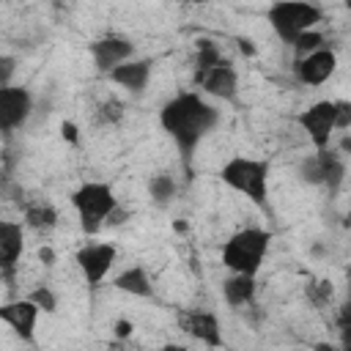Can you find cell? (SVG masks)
Segmentation results:
<instances>
[{
	"label": "cell",
	"instance_id": "cell-26",
	"mask_svg": "<svg viewBox=\"0 0 351 351\" xmlns=\"http://www.w3.org/2000/svg\"><path fill=\"white\" fill-rule=\"evenodd\" d=\"M351 126V101L346 99H337L335 101V132H343Z\"/></svg>",
	"mask_w": 351,
	"mask_h": 351
},
{
	"label": "cell",
	"instance_id": "cell-13",
	"mask_svg": "<svg viewBox=\"0 0 351 351\" xmlns=\"http://www.w3.org/2000/svg\"><path fill=\"white\" fill-rule=\"evenodd\" d=\"M195 85H200L203 93L211 96V99L236 101V93H239V74H236L233 63L225 58L219 66H214V69H208L206 74L195 77Z\"/></svg>",
	"mask_w": 351,
	"mask_h": 351
},
{
	"label": "cell",
	"instance_id": "cell-10",
	"mask_svg": "<svg viewBox=\"0 0 351 351\" xmlns=\"http://www.w3.org/2000/svg\"><path fill=\"white\" fill-rule=\"evenodd\" d=\"M178 326L192 340L208 348H222V326L211 310H178Z\"/></svg>",
	"mask_w": 351,
	"mask_h": 351
},
{
	"label": "cell",
	"instance_id": "cell-5",
	"mask_svg": "<svg viewBox=\"0 0 351 351\" xmlns=\"http://www.w3.org/2000/svg\"><path fill=\"white\" fill-rule=\"evenodd\" d=\"M266 19L280 41L293 44V38L304 30H313L324 19V8L304 0H277L266 8Z\"/></svg>",
	"mask_w": 351,
	"mask_h": 351
},
{
	"label": "cell",
	"instance_id": "cell-31",
	"mask_svg": "<svg viewBox=\"0 0 351 351\" xmlns=\"http://www.w3.org/2000/svg\"><path fill=\"white\" fill-rule=\"evenodd\" d=\"M38 261H41L44 266H55V261H58V258H55V250H52L49 244H41V247H38Z\"/></svg>",
	"mask_w": 351,
	"mask_h": 351
},
{
	"label": "cell",
	"instance_id": "cell-23",
	"mask_svg": "<svg viewBox=\"0 0 351 351\" xmlns=\"http://www.w3.org/2000/svg\"><path fill=\"white\" fill-rule=\"evenodd\" d=\"M25 299L33 302L38 307V313H55L58 310V296H55V291L49 285H36Z\"/></svg>",
	"mask_w": 351,
	"mask_h": 351
},
{
	"label": "cell",
	"instance_id": "cell-19",
	"mask_svg": "<svg viewBox=\"0 0 351 351\" xmlns=\"http://www.w3.org/2000/svg\"><path fill=\"white\" fill-rule=\"evenodd\" d=\"M176 192H178V184H176L173 176H167V173H156V176L148 178V195H151V200H154L156 206L165 208V206L176 197Z\"/></svg>",
	"mask_w": 351,
	"mask_h": 351
},
{
	"label": "cell",
	"instance_id": "cell-25",
	"mask_svg": "<svg viewBox=\"0 0 351 351\" xmlns=\"http://www.w3.org/2000/svg\"><path fill=\"white\" fill-rule=\"evenodd\" d=\"M96 115H99V123H118L123 118V104L115 101V99H110V101L99 104V112Z\"/></svg>",
	"mask_w": 351,
	"mask_h": 351
},
{
	"label": "cell",
	"instance_id": "cell-27",
	"mask_svg": "<svg viewBox=\"0 0 351 351\" xmlns=\"http://www.w3.org/2000/svg\"><path fill=\"white\" fill-rule=\"evenodd\" d=\"M16 74V58L14 55H0V88H8Z\"/></svg>",
	"mask_w": 351,
	"mask_h": 351
},
{
	"label": "cell",
	"instance_id": "cell-33",
	"mask_svg": "<svg viewBox=\"0 0 351 351\" xmlns=\"http://www.w3.org/2000/svg\"><path fill=\"white\" fill-rule=\"evenodd\" d=\"M236 44H239V49H241L244 55H255V47H252V41H250V38H239Z\"/></svg>",
	"mask_w": 351,
	"mask_h": 351
},
{
	"label": "cell",
	"instance_id": "cell-14",
	"mask_svg": "<svg viewBox=\"0 0 351 351\" xmlns=\"http://www.w3.org/2000/svg\"><path fill=\"white\" fill-rule=\"evenodd\" d=\"M25 252V230L14 219H0V271L11 277L14 266Z\"/></svg>",
	"mask_w": 351,
	"mask_h": 351
},
{
	"label": "cell",
	"instance_id": "cell-17",
	"mask_svg": "<svg viewBox=\"0 0 351 351\" xmlns=\"http://www.w3.org/2000/svg\"><path fill=\"white\" fill-rule=\"evenodd\" d=\"M255 291H258V282L250 274H230L222 282V299L230 307H247L255 299Z\"/></svg>",
	"mask_w": 351,
	"mask_h": 351
},
{
	"label": "cell",
	"instance_id": "cell-16",
	"mask_svg": "<svg viewBox=\"0 0 351 351\" xmlns=\"http://www.w3.org/2000/svg\"><path fill=\"white\" fill-rule=\"evenodd\" d=\"M112 288L115 291H123V293H132V296H154V285H151V277L145 271V266H129L123 271H118L112 277Z\"/></svg>",
	"mask_w": 351,
	"mask_h": 351
},
{
	"label": "cell",
	"instance_id": "cell-34",
	"mask_svg": "<svg viewBox=\"0 0 351 351\" xmlns=\"http://www.w3.org/2000/svg\"><path fill=\"white\" fill-rule=\"evenodd\" d=\"M159 351H189L186 346H181V343H165Z\"/></svg>",
	"mask_w": 351,
	"mask_h": 351
},
{
	"label": "cell",
	"instance_id": "cell-29",
	"mask_svg": "<svg viewBox=\"0 0 351 351\" xmlns=\"http://www.w3.org/2000/svg\"><path fill=\"white\" fill-rule=\"evenodd\" d=\"M129 217H132V214H129V211H126V208H123V206L118 203V206H115V208L110 211V217L104 219V225H110V228H121V225H123V222H126Z\"/></svg>",
	"mask_w": 351,
	"mask_h": 351
},
{
	"label": "cell",
	"instance_id": "cell-18",
	"mask_svg": "<svg viewBox=\"0 0 351 351\" xmlns=\"http://www.w3.org/2000/svg\"><path fill=\"white\" fill-rule=\"evenodd\" d=\"M22 222L36 233H49L58 225V208L52 203H27Z\"/></svg>",
	"mask_w": 351,
	"mask_h": 351
},
{
	"label": "cell",
	"instance_id": "cell-28",
	"mask_svg": "<svg viewBox=\"0 0 351 351\" xmlns=\"http://www.w3.org/2000/svg\"><path fill=\"white\" fill-rule=\"evenodd\" d=\"M112 335H115L118 343H126V340L134 335V324H132L129 318H118L115 326H112Z\"/></svg>",
	"mask_w": 351,
	"mask_h": 351
},
{
	"label": "cell",
	"instance_id": "cell-12",
	"mask_svg": "<svg viewBox=\"0 0 351 351\" xmlns=\"http://www.w3.org/2000/svg\"><path fill=\"white\" fill-rule=\"evenodd\" d=\"M335 69H337V55H335V49H329V47H321V49H315V52H310L307 58H302V60L293 63L296 80H299L302 85H310V88L324 85V82L335 74Z\"/></svg>",
	"mask_w": 351,
	"mask_h": 351
},
{
	"label": "cell",
	"instance_id": "cell-30",
	"mask_svg": "<svg viewBox=\"0 0 351 351\" xmlns=\"http://www.w3.org/2000/svg\"><path fill=\"white\" fill-rule=\"evenodd\" d=\"M60 137H63L66 143L77 145V143H80V129H77V123H71V121H63V123H60Z\"/></svg>",
	"mask_w": 351,
	"mask_h": 351
},
{
	"label": "cell",
	"instance_id": "cell-32",
	"mask_svg": "<svg viewBox=\"0 0 351 351\" xmlns=\"http://www.w3.org/2000/svg\"><path fill=\"white\" fill-rule=\"evenodd\" d=\"M313 351H343L337 343H329V340H321V343H315L313 346Z\"/></svg>",
	"mask_w": 351,
	"mask_h": 351
},
{
	"label": "cell",
	"instance_id": "cell-15",
	"mask_svg": "<svg viewBox=\"0 0 351 351\" xmlns=\"http://www.w3.org/2000/svg\"><path fill=\"white\" fill-rule=\"evenodd\" d=\"M107 77H110V82L126 88L129 93H143L148 80H151V60L148 58H132V60L115 66Z\"/></svg>",
	"mask_w": 351,
	"mask_h": 351
},
{
	"label": "cell",
	"instance_id": "cell-35",
	"mask_svg": "<svg viewBox=\"0 0 351 351\" xmlns=\"http://www.w3.org/2000/svg\"><path fill=\"white\" fill-rule=\"evenodd\" d=\"M110 351H129V348H126V346H123V343H118V346H112V348H110Z\"/></svg>",
	"mask_w": 351,
	"mask_h": 351
},
{
	"label": "cell",
	"instance_id": "cell-4",
	"mask_svg": "<svg viewBox=\"0 0 351 351\" xmlns=\"http://www.w3.org/2000/svg\"><path fill=\"white\" fill-rule=\"evenodd\" d=\"M71 206L80 217V228L85 236H96L104 228V219L118 206V197L104 181H85L71 192Z\"/></svg>",
	"mask_w": 351,
	"mask_h": 351
},
{
	"label": "cell",
	"instance_id": "cell-36",
	"mask_svg": "<svg viewBox=\"0 0 351 351\" xmlns=\"http://www.w3.org/2000/svg\"><path fill=\"white\" fill-rule=\"evenodd\" d=\"M3 280H5V274H3V271H0V282H3Z\"/></svg>",
	"mask_w": 351,
	"mask_h": 351
},
{
	"label": "cell",
	"instance_id": "cell-2",
	"mask_svg": "<svg viewBox=\"0 0 351 351\" xmlns=\"http://www.w3.org/2000/svg\"><path fill=\"white\" fill-rule=\"evenodd\" d=\"M269 244H271V233L269 230H263V228H241L222 244V252H219L222 266L230 274L255 277L258 269L266 261Z\"/></svg>",
	"mask_w": 351,
	"mask_h": 351
},
{
	"label": "cell",
	"instance_id": "cell-11",
	"mask_svg": "<svg viewBox=\"0 0 351 351\" xmlns=\"http://www.w3.org/2000/svg\"><path fill=\"white\" fill-rule=\"evenodd\" d=\"M0 321L22 340L33 343L36 340V324H38V307L27 299H14L0 304Z\"/></svg>",
	"mask_w": 351,
	"mask_h": 351
},
{
	"label": "cell",
	"instance_id": "cell-22",
	"mask_svg": "<svg viewBox=\"0 0 351 351\" xmlns=\"http://www.w3.org/2000/svg\"><path fill=\"white\" fill-rule=\"evenodd\" d=\"M293 52H296V60H302V58H307L310 52H315V49H321L324 47V36L318 33V30H304V33H299L296 38H293Z\"/></svg>",
	"mask_w": 351,
	"mask_h": 351
},
{
	"label": "cell",
	"instance_id": "cell-21",
	"mask_svg": "<svg viewBox=\"0 0 351 351\" xmlns=\"http://www.w3.org/2000/svg\"><path fill=\"white\" fill-rule=\"evenodd\" d=\"M299 178L304 184H313V186H321L324 184V162L318 154H310L299 162Z\"/></svg>",
	"mask_w": 351,
	"mask_h": 351
},
{
	"label": "cell",
	"instance_id": "cell-20",
	"mask_svg": "<svg viewBox=\"0 0 351 351\" xmlns=\"http://www.w3.org/2000/svg\"><path fill=\"white\" fill-rule=\"evenodd\" d=\"M222 60H225V55L219 52V47L211 44L208 38H200V41H197V58H195V77L206 74L208 69L219 66Z\"/></svg>",
	"mask_w": 351,
	"mask_h": 351
},
{
	"label": "cell",
	"instance_id": "cell-24",
	"mask_svg": "<svg viewBox=\"0 0 351 351\" xmlns=\"http://www.w3.org/2000/svg\"><path fill=\"white\" fill-rule=\"evenodd\" d=\"M307 296H310V302H313L315 307H324V304H329V302H332L335 288H332V282H329V280H318V282L307 285Z\"/></svg>",
	"mask_w": 351,
	"mask_h": 351
},
{
	"label": "cell",
	"instance_id": "cell-6",
	"mask_svg": "<svg viewBox=\"0 0 351 351\" xmlns=\"http://www.w3.org/2000/svg\"><path fill=\"white\" fill-rule=\"evenodd\" d=\"M115 258H118V247L112 241H90L74 252V263H77L82 280L88 282V288L101 285V280L115 266Z\"/></svg>",
	"mask_w": 351,
	"mask_h": 351
},
{
	"label": "cell",
	"instance_id": "cell-7",
	"mask_svg": "<svg viewBox=\"0 0 351 351\" xmlns=\"http://www.w3.org/2000/svg\"><path fill=\"white\" fill-rule=\"evenodd\" d=\"M296 123L310 137V143L315 145V151L329 148V140L335 134V99L313 101L307 110H302L296 115Z\"/></svg>",
	"mask_w": 351,
	"mask_h": 351
},
{
	"label": "cell",
	"instance_id": "cell-9",
	"mask_svg": "<svg viewBox=\"0 0 351 351\" xmlns=\"http://www.w3.org/2000/svg\"><path fill=\"white\" fill-rule=\"evenodd\" d=\"M88 52H90V60H93L96 71L110 74L115 66H121V63H126V60L134 58V44L126 36L110 33V36H101V38L90 41L88 44Z\"/></svg>",
	"mask_w": 351,
	"mask_h": 351
},
{
	"label": "cell",
	"instance_id": "cell-3",
	"mask_svg": "<svg viewBox=\"0 0 351 351\" xmlns=\"http://www.w3.org/2000/svg\"><path fill=\"white\" fill-rule=\"evenodd\" d=\"M219 181L241 195H247L258 208L269 200V159H252V156H230L219 167Z\"/></svg>",
	"mask_w": 351,
	"mask_h": 351
},
{
	"label": "cell",
	"instance_id": "cell-1",
	"mask_svg": "<svg viewBox=\"0 0 351 351\" xmlns=\"http://www.w3.org/2000/svg\"><path fill=\"white\" fill-rule=\"evenodd\" d=\"M159 123L170 134L176 148L181 151V159L189 170L195 148L219 123V110L211 101H206L200 93L184 90V93L173 96L170 101H165V107L159 110Z\"/></svg>",
	"mask_w": 351,
	"mask_h": 351
},
{
	"label": "cell",
	"instance_id": "cell-8",
	"mask_svg": "<svg viewBox=\"0 0 351 351\" xmlns=\"http://www.w3.org/2000/svg\"><path fill=\"white\" fill-rule=\"evenodd\" d=\"M33 112V96L22 85H8L0 88V132L11 134L27 123Z\"/></svg>",
	"mask_w": 351,
	"mask_h": 351
}]
</instances>
